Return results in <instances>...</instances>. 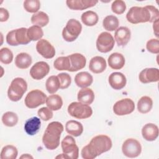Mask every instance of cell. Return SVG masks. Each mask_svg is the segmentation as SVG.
Masks as SVG:
<instances>
[{
	"label": "cell",
	"instance_id": "6da1fadb",
	"mask_svg": "<svg viewBox=\"0 0 159 159\" xmlns=\"http://www.w3.org/2000/svg\"><path fill=\"white\" fill-rule=\"evenodd\" d=\"M112 145L111 139L107 135H96L91 140L87 145L82 148L81 157L84 159H93L109 151L111 148Z\"/></svg>",
	"mask_w": 159,
	"mask_h": 159
},
{
	"label": "cell",
	"instance_id": "7a4b0ae2",
	"mask_svg": "<svg viewBox=\"0 0 159 159\" xmlns=\"http://www.w3.org/2000/svg\"><path fill=\"white\" fill-rule=\"evenodd\" d=\"M158 9L152 5L145 7H132L126 14L127 20L131 24H136L143 22H153L159 19Z\"/></svg>",
	"mask_w": 159,
	"mask_h": 159
},
{
	"label": "cell",
	"instance_id": "3957f363",
	"mask_svg": "<svg viewBox=\"0 0 159 159\" xmlns=\"http://www.w3.org/2000/svg\"><path fill=\"white\" fill-rule=\"evenodd\" d=\"M63 129L62 124L57 121L48 124L42 137L43 143L47 149L53 150L59 146L60 136Z\"/></svg>",
	"mask_w": 159,
	"mask_h": 159
},
{
	"label": "cell",
	"instance_id": "277c9868",
	"mask_svg": "<svg viewBox=\"0 0 159 159\" xmlns=\"http://www.w3.org/2000/svg\"><path fill=\"white\" fill-rule=\"evenodd\" d=\"M27 89V84L25 80L22 78H14L7 90V96L12 101H18L23 96Z\"/></svg>",
	"mask_w": 159,
	"mask_h": 159
},
{
	"label": "cell",
	"instance_id": "5b68a950",
	"mask_svg": "<svg viewBox=\"0 0 159 159\" xmlns=\"http://www.w3.org/2000/svg\"><path fill=\"white\" fill-rule=\"evenodd\" d=\"M68 112L75 118L84 119L91 116L93 110L88 104L80 102H73L68 107Z\"/></svg>",
	"mask_w": 159,
	"mask_h": 159
},
{
	"label": "cell",
	"instance_id": "8992f818",
	"mask_svg": "<svg viewBox=\"0 0 159 159\" xmlns=\"http://www.w3.org/2000/svg\"><path fill=\"white\" fill-rule=\"evenodd\" d=\"M82 30V25L80 22L75 19H70L62 31L63 39L68 42L75 41Z\"/></svg>",
	"mask_w": 159,
	"mask_h": 159
},
{
	"label": "cell",
	"instance_id": "52a82bcc",
	"mask_svg": "<svg viewBox=\"0 0 159 159\" xmlns=\"http://www.w3.org/2000/svg\"><path fill=\"white\" fill-rule=\"evenodd\" d=\"M61 145L65 158L77 159L78 158L79 148L73 137L66 135L61 141Z\"/></svg>",
	"mask_w": 159,
	"mask_h": 159
},
{
	"label": "cell",
	"instance_id": "ba28073f",
	"mask_svg": "<svg viewBox=\"0 0 159 159\" xmlns=\"http://www.w3.org/2000/svg\"><path fill=\"white\" fill-rule=\"evenodd\" d=\"M47 95L39 89L30 91L27 94L24 102L25 106L30 109H34L46 102Z\"/></svg>",
	"mask_w": 159,
	"mask_h": 159
},
{
	"label": "cell",
	"instance_id": "9c48e42d",
	"mask_svg": "<svg viewBox=\"0 0 159 159\" xmlns=\"http://www.w3.org/2000/svg\"><path fill=\"white\" fill-rule=\"evenodd\" d=\"M122 151L123 154L127 157L135 158L141 153L142 146L136 139H128L123 143Z\"/></svg>",
	"mask_w": 159,
	"mask_h": 159
},
{
	"label": "cell",
	"instance_id": "30bf717a",
	"mask_svg": "<svg viewBox=\"0 0 159 159\" xmlns=\"http://www.w3.org/2000/svg\"><path fill=\"white\" fill-rule=\"evenodd\" d=\"M114 46V39L112 35L107 32L101 33L96 40V47L101 53H107L112 50Z\"/></svg>",
	"mask_w": 159,
	"mask_h": 159
},
{
	"label": "cell",
	"instance_id": "8fae6325",
	"mask_svg": "<svg viewBox=\"0 0 159 159\" xmlns=\"http://www.w3.org/2000/svg\"><path fill=\"white\" fill-rule=\"evenodd\" d=\"M135 109V104L130 98L117 101L113 106V111L117 116H124L132 113Z\"/></svg>",
	"mask_w": 159,
	"mask_h": 159
},
{
	"label": "cell",
	"instance_id": "7c38bea8",
	"mask_svg": "<svg viewBox=\"0 0 159 159\" xmlns=\"http://www.w3.org/2000/svg\"><path fill=\"white\" fill-rule=\"evenodd\" d=\"M50 71L48 64L45 61H41L35 63L30 70L31 77L36 80H40L48 75Z\"/></svg>",
	"mask_w": 159,
	"mask_h": 159
},
{
	"label": "cell",
	"instance_id": "4fadbf2b",
	"mask_svg": "<svg viewBox=\"0 0 159 159\" xmlns=\"http://www.w3.org/2000/svg\"><path fill=\"white\" fill-rule=\"evenodd\" d=\"M37 52L47 59L52 58L55 55L54 47L46 39H40L36 44Z\"/></svg>",
	"mask_w": 159,
	"mask_h": 159
},
{
	"label": "cell",
	"instance_id": "5bb4252c",
	"mask_svg": "<svg viewBox=\"0 0 159 159\" xmlns=\"http://www.w3.org/2000/svg\"><path fill=\"white\" fill-rule=\"evenodd\" d=\"M139 80L142 83L157 82L159 80V70L156 68H147L143 69L139 74Z\"/></svg>",
	"mask_w": 159,
	"mask_h": 159
},
{
	"label": "cell",
	"instance_id": "9a60e30c",
	"mask_svg": "<svg viewBox=\"0 0 159 159\" xmlns=\"http://www.w3.org/2000/svg\"><path fill=\"white\" fill-rule=\"evenodd\" d=\"M98 1L97 0H67V6L72 10L81 11L94 6Z\"/></svg>",
	"mask_w": 159,
	"mask_h": 159
},
{
	"label": "cell",
	"instance_id": "2e32d148",
	"mask_svg": "<svg viewBox=\"0 0 159 159\" xmlns=\"http://www.w3.org/2000/svg\"><path fill=\"white\" fill-rule=\"evenodd\" d=\"M127 80L125 76L120 72L112 73L109 76V83L110 86L116 90L122 89L126 84Z\"/></svg>",
	"mask_w": 159,
	"mask_h": 159
},
{
	"label": "cell",
	"instance_id": "e0dca14e",
	"mask_svg": "<svg viewBox=\"0 0 159 159\" xmlns=\"http://www.w3.org/2000/svg\"><path fill=\"white\" fill-rule=\"evenodd\" d=\"M131 32L126 27H120L115 32L114 38L119 46L124 47L127 44L130 39Z\"/></svg>",
	"mask_w": 159,
	"mask_h": 159
},
{
	"label": "cell",
	"instance_id": "ac0fdd59",
	"mask_svg": "<svg viewBox=\"0 0 159 159\" xmlns=\"http://www.w3.org/2000/svg\"><path fill=\"white\" fill-rule=\"evenodd\" d=\"M68 57L71 63V68L69 71H77L83 69L86 66V59L82 54L78 53H73L68 55Z\"/></svg>",
	"mask_w": 159,
	"mask_h": 159
},
{
	"label": "cell",
	"instance_id": "d6986e66",
	"mask_svg": "<svg viewBox=\"0 0 159 159\" xmlns=\"http://www.w3.org/2000/svg\"><path fill=\"white\" fill-rule=\"evenodd\" d=\"M142 135L145 140L153 141L158 136V127L154 124L148 123L142 127Z\"/></svg>",
	"mask_w": 159,
	"mask_h": 159
},
{
	"label": "cell",
	"instance_id": "ffe728a7",
	"mask_svg": "<svg viewBox=\"0 0 159 159\" xmlns=\"http://www.w3.org/2000/svg\"><path fill=\"white\" fill-rule=\"evenodd\" d=\"M106 61L102 57L96 56L90 60L89 68L94 73L98 74L103 72L106 70Z\"/></svg>",
	"mask_w": 159,
	"mask_h": 159
},
{
	"label": "cell",
	"instance_id": "44dd1931",
	"mask_svg": "<svg viewBox=\"0 0 159 159\" xmlns=\"http://www.w3.org/2000/svg\"><path fill=\"white\" fill-rule=\"evenodd\" d=\"M41 126L40 119L37 117H33L26 120L24 124V130L29 135L36 134Z\"/></svg>",
	"mask_w": 159,
	"mask_h": 159
},
{
	"label": "cell",
	"instance_id": "7402d4cb",
	"mask_svg": "<svg viewBox=\"0 0 159 159\" xmlns=\"http://www.w3.org/2000/svg\"><path fill=\"white\" fill-rule=\"evenodd\" d=\"M93 81V78L91 74L86 71H81L76 75L75 82L80 88H87L90 86Z\"/></svg>",
	"mask_w": 159,
	"mask_h": 159
},
{
	"label": "cell",
	"instance_id": "603a6c76",
	"mask_svg": "<svg viewBox=\"0 0 159 159\" xmlns=\"http://www.w3.org/2000/svg\"><path fill=\"white\" fill-rule=\"evenodd\" d=\"M109 66L114 70H120L125 65V58L121 53L115 52L112 53L107 60Z\"/></svg>",
	"mask_w": 159,
	"mask_h": 159
},
{
	"label": "cell",
	"instance_id": "cb8c5ba5",
	"mask_svg": "<svg viewBox=\"0 0 159 159\" xmlns=\"http://www.w3.org/2000/svg\"><path fill=\"white\" fill-rule=\"evenodd\" d=\"M65 130L70 135L74 137H78L83 132V126L78 121L70 120L66 123Z\"/></svg>",
	"mask_w": 159,
	"mask_h": 159
},
{
	"label": "cell",
	"instance_id": "d4e9b609",
	"mask_svg": "<svg viewBox=\"0 0 159 159\" xmlns=\"http://www.w3.org/2000/svg\"><path fill=\"white\" fill-rule=\"evenodd\" d=\"M77 98L79 102L88 105L93 102L94 99V94L91 89L83 88L78 91Z\"/></svg>",
	"mask_w": 159,
	"mask_h": 159
},
{
	"label": "cell",
	"instance_id": "484cf974",
	"mask_svg": "<svg viewBox=\"0 0 159 159\" xmlns=\"http://www.w3.org/2000/svg\"><path fill=\"white\" fill-rule=\"evenodd\" d=\"M32 61L31 56L27 53H20L15 58V65L20 69H26L30 66Z\"/></svg>",
	"mask_w": 159,
	"mask_h": 159
},
{
	"label": "cell",
	"instance_id": "4316f807",
	"mask_svg": "<svg viewBox=\"0 0 159 159\" xmlns=\"http://www.w3.org/2000/svg\"><path fill=\"white\" fill-rule=\"evenodd\" d=\"M153 106V101L149 96H144L140 98L137 102V109L142 114L150 112Z\"/></svg>",
	"mask_w": 159,
	"mask_h": 159
},
{
	"label": "cell",
	"instance_id": "83f0119b",
	"mask_svg": "<svg viewBox=\"0 0 159 159\" xmlns=\"http://www.w3.org/2000/svg\"><path fill=\"white\" fill-rule=\"evenodd\" d=\"M45 102L47 107L52 111H58L63 106L62 98L58 94L50 95L47 97Z\"/></svg>",
	"mask_w": 159,
	"mask_h": 159
},
{
	"label": "cell",
	"instance_id": "f1b7e54d",
	"mask_svg": "<svg viewBox=\"0 0 159 159\" xmlns=\"http://www.w3.org/2000/svg\"><path fill=\"white\" fill-rule=\"evenodd\" d=\"M31 22L34 25H37L40 27H45L49 22V17L46 13L40 11L32 16Z\"/></svg>",
	"mask_w": 159,
	"mask_h": 159
},
{
	"label": "cell",
	"instance_id": "f546056e",
	"mask_svg": "<svg viewBox=\"0 0 159 159\" xmlns=\"http://www.w3.org/2000/svg\"><path fill=\"white\" fill-rule=\"evenodd\" d=\"M14 37L17 45H26L30 42L27 35V29L25 27L15 29Z\"/></svg>",
	"mask_w": 159,
	"mask_h": 159
},
{
	"label": "cell",
	"instance_id": "4dcf8cb0",
	"mask_svg": "<svg viewBox=\"0 0 159 159\" xmlns=\"http://www.w3.org/2000/svg\"><path fill=\"white\" fill-rule=\"evenodd\" d=\"M82 22L86 26H94L96 25L99 19L98 14L92 11H88L82 14L81 17Z\"/></svg>",
	"mask_w": 159,
	"mask_h": 159
},
{
	"label": "cell",
	"instance_id": "1f68e13d",
	"mask_svg": "<svg viewBox=\"0 0 159 159\" xmlns=\"http://www.w3.org/2000/svg\"><path fill=\"white\" fill-rule=\"evenodd\" d=\"M45 87L49 93H55L60 88V83L58 76L53 75L48 77L45 83Z\"/></svg>",
	"mask_w": 159,
	"mask_h": 159
},
{
	"label": "cell",
	"instance_id": "d6a6232c",
	"mask_svg": "<svg viewBox=\"0 0 159 159\" xmlns=\"http://www.w3.org/2000/svg\"><path fill=\"white\" fill-rule=\"evenodd\" d=\"M102 25L104 28L107 31H114L117 29L119 25V21L117 17L109 15L106 16L103 21Z\"/></svg>",
	"mask_w": 159,
	"mask_h": 159
},
{
	"label": "cell",
	"instance_id": "836d02e7",
	"mask_svg": "<svg viewBox=\"0 0 159 159\" xmlns=\"http://www.w3.org/2000/svg\"><path fill=\"white\" fill-rule=\"evenodd\" d=\"M53 66L57 70L69 71L71 68V63L68 56L57 58L53 62Z\"/></svg>",
	"mask_w": 159,
	"mask_h": 159
},
{
	"label": "cell",
	"instance_id": "e575fe53",
	"mask_svg": "<svg viewBox=\"0 0 159 159\" xmlns=\"http://www.w3.org/2000/svg\"><path fill=\"white\" fill-rule=\"evenodd\" d=\"M18 154L17 150L16 147L12 145L4 146L1 152V159H15Z\"/></svg>",
	"mask_w": 159,
	"mask_h": 159
},
{
	"label": "cell",
	"instance_id": "d590c367",
	"mask_svg": "<svg viewBox=\"0 0 159 159\" xmlns=\"http://www.w3.org/2000/svg\"><path fill=\"white\" fill-rule=\"evenodd\" d=\"M27 35L30 41H36L41 39L43 35V32L40 27L32 25L27 29Z\"/></svg>",
	"mask_w": 159,
	"mask_h": 159
},
{
	"label": "cell",
	"instance_id": "8d00e7d4",
	"mask_svg": "<svg viewBox=\"0 0 159 159\" xmlns=\"http://www.w3.org/2000/svg\"><path fill=\"white\" fill-rule=\"evenodd\" d=\"M2 122L6 126L13 127L18 122V116L13 112H6L2 116Z\"/></svg>",
	"mask_w": 159,
	"mask_h": 159
},
{
	"label": "cell",
	"instance_id": "74e56055",
	"mask_svg": "<svg viewBox=\"0 0 159 159\" xmlns=\"http://www.w3.org/2000/svg\"><path fill=\"white\" fill-rule=\"evenodd\" d=\"M40 7V2L39 0H26L24 2V8L27 12L35 13Z\"/></svg>",
	"mask_w": 159,
	"mask_h": 159
},
{
	"label": "cell",
	"instance_id": "f35d334b",
	"mask_svg": "<svg viewBox=\"0 0 159 159\" xmlns=\"http://www.w3.org/2000/svg\"><path fill=\"white\" fill-rule=\"evenodd\" d=\"M13 60V53L8 48L4 47L0 50V60L6 65L9 64Z\"/></svg>",
	"mask_w": 159,
	"mask_h": 159
},
{
	"label": "cell",
	"instance_id": "ab89813d",
	"mask_svg": "<svg viewBox=\"0 0 159 159\" xmlns=\"http://www.w3.org/2000/svg\"><path fill=\"white\" fill-rule=\"evenodd\" d=\"M111 9L116 14H122L126 9L125 3L122 0H116L112 3Z\"/></svg>",
	"mask_w": 159,
	"mask_h": 159
},
{
	"label": "cell",
	"instance_id": "60d3db41",
	"mask_svg": "<svg viewBox=\"0 0 159 159\" xmlns=\"http://www.w3.org/2000/svg\"><path fill=\"white\" fill-rule=\"evenodd\" d=\"M57 76L60 83V89H66L69 87L71 82V78L70 75L66 73H61Z\"/></svg>",
	"mask_w": 159,
	"mask_h": 159
},
{
	"label": "cell",
	"instance_id": "b9f144b4",
	"mask_svg": "<svg viewBox=\"0 0 159 159\" xmlns=\"http://www.w3.org/2000/svg\"><path fill=\"white\" fill-rule=\"evenodd\" d=\"M147 50L152 53L158 54L159 53V41L158 39H152L146 44Z\"/></svg>",
	"mask_w": 159,
	"mask_h": 159
},
{
	"label": "cell",
	"instance_id": "7bdbcfd3",
	"mask_svg": "<svg viewBox=\"0 0 159 159\" xmlns=\"http://www.w3.org/2000/svg\"><path fill=\"white\" fill-rule=\"evenodd\" d=\"M38 116L44 121H47L53 117V112L47 107H43L38 110Z\"/></svg>",
	"mask_w": 159,
	"mask_h": 159
},
{
	"label": "cell",
	"instance_id": "ee69618b",
	"mask_svg": "<svg viewBox=\"0 0 159 159\" xmlns=\"http://www.w3.org/2000/svg\"><path fill=\"white\" fill-rule=\"evenodd\" d=\"M6 42L11 46H17L15 37H14V30L9 32L6 35Z\"/></svg>",
	"mask_w": 159,
	"mask_h": 159
},
{
	"label": "cell",
	"instance_id": "f6af8a7d",
	"mask_svg": "<svg viewBox=\"0 0 159 159\" xmlns=\"http://www.w3.org/2000/svg\"><path fill=\"white\" fill-rule=\"evenodd\" d=\"M9 14L7 10L3 7H1L0 8V21L6 22L9 19Z\"/></svg>",
	"mask_w": 159,
	"mask_h": 159
},
{
	"label": "cell",
	"instance_id": "bcb514c9",
	"mask_svg": "<svg viewBox=\"0 0 159 159\" xmlns=\"http://www.w3.org/2000/svg\"><path fill=\"white\" fill-rule=\"evenodd\" d=\"M158 20H157L153 22V32L157 37H158Z\"/></svg>",
	"mask_w": 159,
	"mask_h": 159
},
{
	"label": "cell",
	"instance_id": "7dc6e473",
	"mask_svg": "<svg viewBox=\"0 0 159 159\" xmlns=\"http://www.w3.org/2000/svg\"><path fill=\"white\" fill-rule=\"evenodd\" d=\"M20 158H33V157H32L31 155H30L29 154H24L22 156L20 157Z\"/></svg>",
	"mask_w": 159,
	"mask_h": 159
}]
</instances>
